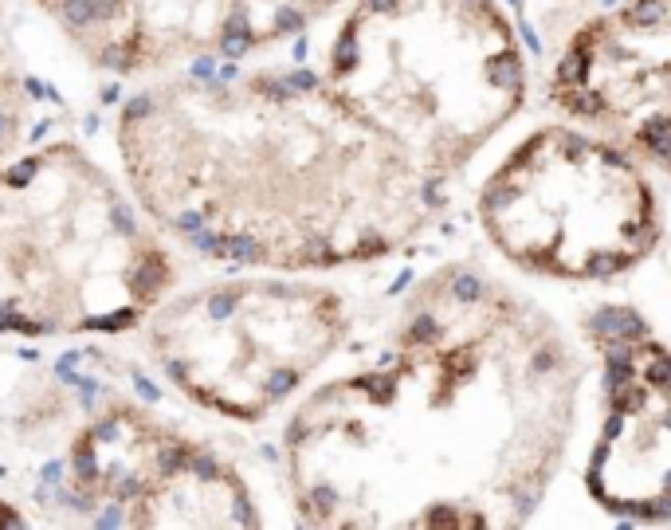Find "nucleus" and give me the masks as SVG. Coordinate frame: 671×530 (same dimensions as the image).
Returning <instances> with one entry per match:
<instances>
[{
    "label": "nucleus",
    "instance_id": "3",
    "mask_svg": "<svg viewBox=\"0 0 671 530\" xmlns=\"http://www.w3.org/2000/svg\"><path fill=\"white\" fill-rule=\"evenodd\" d=\"M326 83L440 181L523 111L526 60L499 0H357Z\"/></svg>",
    "mask_w": 671,
    "mask_h": 530
},
{
    "label": "nucleus",
    "instance_id": "1",
    "mask_svg": "<svg viewBox=\"0 0 671 530\" xmlns=\"http://www.w3.org/2000/svg\"><path fill=\"white\" fill-rule=\"evenodd\" d=\"M581 358L538 302L467 263L405 299L385 350L286 424L310 526L506 530L546 499L577 428Z\"/></svg>",
    "mask_w": 671,
    "mask_h": 530
},
{
    "label": "nucleus",
    "instance_id": "7",
    "mask_svg": "<svg viewBox=\"0 0 671 530\" xmlns=\"http://www.w3.org/2000/svg\"><path fill=\"white\" fill-rule=\"evenodd\" d=\"M550 102L671 173V0H621L565 40Z\"/></svg>",
    "mask_w": 671,
    "mask_h": 530
},
{
    "label": "nucleus",
    "instance_id": "5",
    "mask_svg": "<svg viewBox=\"0 0 671 530\" xmlns=\"http://www.w3.org/2000/svg\"><path fill=\"white\" fill-rule=\"evenodd\" d=\"M350 334L338 291L298 279L212 283L149 330L177 389L232 420H263L306 385Z\"/></svg>",
    "mask_w": 671,
    "mask_h": 530
},
{
    "label": "nucleus",
    "instance_id": "8",
    "mask_svg": "<svg viewBox=\"0 0 671 530\" xmlns=\"http://www.w3.org/2000/svg\"><path fill=\"white\" fill-rule=\"evenodd\" d=\"M342 0H169V43L251 51L303 32Z\"/></svg>",
    "mask_w": 671,
    "mask_h": 530
},
{
    "label": "nucleus",
    "instance_id": "4",
    "mask_svg": "<svg viewBox=\"0 0 671 530\" xmlns=\"http://www.w3.org/2000/svg\"><path fill=\"white\" fill-rule=\"evenodd\" d=\"M475 212L503 260L562 283L616 279L663 236L640 153L585 122L526 134L479 185Z\"/></svg>",
    "mask_w": 671,
    "mask_h": 530
},
{
    "label": "nucleus",
    "instance_id": "2",
    "mask_svg": "<svg viewBox=\"0 0 671 530\" xmlns=\"http://www.w3.org/2000/svg\"><path fill=\"white\" fill-rule=\"evenodd\" d=\"M126 122L149 212L220 260L326 271L401 251L432 216L436 177L330 83L169 87Z\"/></svg>",
    "mask_w": 671,
    "mask_h": 530
},
{
    "label": "nucleus",
    "instance_id": "6",
    "mask_svg": "<svg viewBox=\"0 0 671 530\" xmlns=\"http://www.w3.org/2000/svg\"><path fill=\"white\" fill-rule=\"evenodd\" d=\"M581 334L601 361V424L585 491L609 515L671 519V346L621 302L597 307Z\"/></svg>",
    "mask_w": 671,
    "mask_h": 530
}]
</instances>
